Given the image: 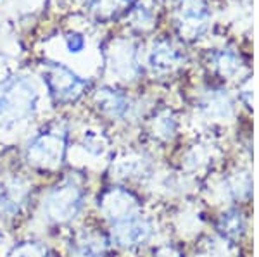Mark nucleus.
I'll return each instance as SVG.
<instances>
[{
  "label": "nucleus",
  "instance_id": "obj_1",
  "mask_svg": "<svg viewBox=\"0 0 259 257\" xmlns=\"http://www.w3.org/2000/svg\"><path fill=\"white\" fill-rule=\"evenodd\" d=\"M83 205H85V188H81V185L71 178H66L62 183L49 190L41 209L45 221L52 225H62L76 218Z\"/></svg>",
  "mask_w": 259,
  "mask_h": 257
},
{
  "label": "nucleus",
  "instance_id": "obj_2",
  "mask_svg": "<svg viewBox=\"0 0 259 257\" xmlns=\"http://www.w3.org/2000/svg\"><path fill=\"white\" fill-rule=\"evenodd\" d=\"M64 142L59 140V136L44 135L33 140L28 148V163L35 169L41 171H54L61 168L64 159Z\"/></svg>",
  "mask_w": 259,
  "mask_h": 257
},
{
  "label": "nucleus",
  "instance_id": "obj_3",
  "mask_svg": "<svg viewBox=\"0 0 259 257\" xmlns=\"http://www.w3.org/2000/svg\"><path fill=\"white\" fill-rule=\"evenodd\" d=\"M30 200V186L23 178H11L0 183V216L18 218Z\"/></svg>",
  "mask_w": 259,
  "mask_h": 257
},
{
  "label": "nucleus",
  "instance_id": "obj_4",
  "mask_svg": "<svg viewBox=\"0 0 259 257\" xmlns=\"http://www.w3.org/2000/svg\"><path fill=\"white\" fill-rule=\"evenodd\" d=\"M71 257H109L111 240L100 230H81L71 242Z\"/></svg>",
  "mask_w": 259,
  "mask_h": 257
},
{
  "label": "nucleus",
  "instance_id": "obj_5",
  "mask_svg": "<svg viewBox=\"0 0 259 257\" xmlns=\"http://www.w3.org/2000/svg\"><path fill=\"white\" fill-rule=\"evenodd\" d=\"M7 257H49V248L41 242H21Z\"/></svg>",
  "mask_w": 259,
  "mask_h": 257
}]
</instances>
